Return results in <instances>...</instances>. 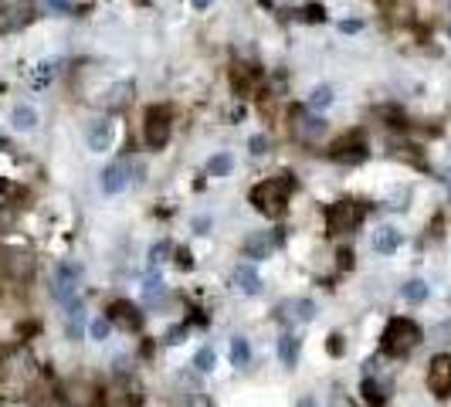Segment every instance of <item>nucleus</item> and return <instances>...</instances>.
<instances>
[{
	"label": "nucleus",
	"mask_w": 451,
	"mask_h": 407,
	"mask_svg": "<svg viewBox=\"0 0 451 407\" xmlns=\"http://www.w3.org/2000/svg\"><path fill=\"white\" fill-rule=\"evenodd\" d=\"M299 407H316V401H312V397H302V401H299Z\"/></svg>",
	"instance_id": "4c0bfd02"
},
{
	"label": "nucleus",
	"mask_w": 451,
	"mask_h": 407,
	"mask_svg": "<svg viewBox=\"0 0 451 407\" xmlns=\"http://www.w3.org/2000/svg\"><path fill=\"white\" fill-rule=\"evenodd\" d=\"M126 184H129V177H126L123 163H112V167L102 170V190H106V194H123Z\"/></svg>",
	"instance_id": "ddd939ff"
},
{
	"label": "nucleus",
	"mask_w": 451,
	"mask_h": 407,
	"mask_svg": "<svg viewBox=\"0 0 451 407\" xmlns=\"http://www.w3.org/2000/svg\"><path fill=\"white\" fill-rule=\"evenodd\" d=\"M41 4H45L48 11H55V14H68V11H72L68 0H41Z\"/></svg>",
	"instance_id": "2f4dec72"
},
{
	"label": "nucleus",
	"mask_w": 451,
	"mask_h": 407,
	"mask_svg": "<svg viewBox=\"0 0 451 407\" xmlns=\"http://www.w3.org/2000/svg\"><path fill=\"white\" fill-rule=\"evenodd\" d=\"M170 133H173L170 106H150V109H146V123H143L146 146H150V150H163V146L170 143Z\"/></svg>",
	"instance_id": "20e7f679"
},
{
	"label": "nucleus",
	"mask_w": 451,
	"mask_h": 407,
	"mask_svg": "<svg viewBox=\"0 0 451 407\" xmlns=\"http://www.w3.org/2000/svg\"><path fill=\"white\" fill-rule=\"evenodd\" d=\"M428 391L435 394L438 401L451 397V353H438L428 363Z\"/></svg>",
	"instance_id": "423d86ee"
},
{
	"label": "nucleus",
	"mask_w": 451,
	"mask_h": 407,
	"mask_svg": "<svg viewBox=\"0 0 451 407\" xmlns=\"http://www.w3.org/2000/svg\"><path fill=\"white\" fill-rule=\"evenodd\" d=\"M170 251H173V245H170V241H160V245H156V248L150 251V262H153V265H156V262H163V258H167Z\"/></svg>",
	"instance_id": "7c9ffc66"
},
{
	"label": "nucleus",
	"mask_w": 451,
	"mask_h": 407,
	"mask_svg": "<svg viewBox=\"0 0 451 407\" xmlns=\"http://www.w3.org/2000/svg\"><path fill=\"white\" fill-rule=\"evenodd\" d=\"M401 296H404L407 302H424V299H428V285L421 282V279H411V282H404Z\"/></svg>",
	"instance_id": "5701e85b"
},
{
	"label": "nucleus",
	"mask_w": 451,
	"mask_h": 407,
	"mask_svg": "<svg viewBox=\"0 0 451 407\" xmlns=\"http://www.w3.org/2000/svg\"><path fill=\"white\" fill-rule=\"evenodd\" d=\"M401 248V231L397 228H380L374 235V251L377 255H394Z\"/></svg>",
	"instance_id": "4468645a"
},
{
	"label": "nucleus",
	"mask_w": 451,
	"mask_h": 407,
	"mask_svg": "<svg viewBox=\"0 0 451 407\" xmlns=\"http://www.w3.org/2000/svg\"><path fill=\"white\" fill-rule=\"evenodd\" d=\"M109 143H112V123L109 119H99L89 129V146H92L95 153H102V150H109Z\"/></svg>",
	"instance_id": "2eb2a0df"
},
{
	"label": "nucleus",
	"mask_w": 451,
	"mask_h": 407,
	"mask_svg": "<svg viewBox=\"0 0 451 407\" xmlns=\"http://www.w3.org/2000/svg\"><path fill=\"white\" fill-rule=\"evenodd\" d=\"M177 265L180 268H194V255L187 248H177Z\"/></svg>",
	"instance_id": "473e14b6"
},
{
	"label": "nucleus",
	"mask_w": 451,
	"mask_h": 407,
	"mask_svg": "<svg viewBox=\"0 0 451 407\" xmlns=\"http://www.w3.org/2000/svg\"><path fill=\"white\" fill-rule=\"evenodd\" d=\"M214 363H218V357H214V350H211V346H204L201 353L194 357V367H197L201 374H211V370H214Z\"/></svg>",
	"instance_id": "a878e982"
},
{
	"label": "nucleus",
	"mask_w": 451,
	"mask_h": 407,
	"mask_svg": "<svg viewBox=\"0 0 451 407\" xmlns=\"http://www.w3.org/2000/svg\"><path fill=\"white\" fill-rule=\"evenodd\" d=\"M275 248H279V235L275 231H258V235L245 238V245H241V251L248 258H268Z\"/></svg>",
	"instance_id": "9d476101"
},
{
	"label": "nucleus",
	"mask_w": 451,
	"mask_h": 407,
	"mask_svg": "<svg viewBox=\"0 0 451 407\" xmlns=\"http://www.w3.org/2000/svg\"><path fill=\"white\" fill-rule=\"evenodd\" d=\"M133 92H136L133 82H116V85L109 89V95H106V106H109V109H123L126 102L133 99Z\"/></svg>",
	"instance_id": "aec40b11"
},
{
	"label": "nucleus",
	"mask_w": 451,
	"mask_h": 407,
	"mask_svg": "<svg viewBox=\"0 0 451 407\" xmlns=\"http://www.w3.org/2000/svg\"><path fill=\"white\" fill-rule=\"evenodd\" d=\"M309 106L312 109H329V106H333V89H329V85H316L309 95Z\"/></svg>",
	"instance_id": "b1692460"
},
{
	"label": "nucleus",
	"mask_w": 451,
	"mask_h": 407,
	"mask_svg": "<svg viewBox=\"0 0 451 407\" xmlns=\"http://www.w3.org/2000/svg\"><path fill=\"white\" fill-rule=\"evenodd\" d=\"M292 187H296L292 173H279V177H268L262 184H255V190H251L255 211L265 218H282L289 207V197H292Z\"/></svg>",
	"instance_id": "f257e3e1"
},
{
	"label": "nucleus",
	"mask_w": 451,
	"mask_h": 407,
	"mask_svg": "<svg viewBox=\"0 0 451 407\" xmlns=\"http://www.w3.org/2000/svg\"><path fill=\"white\" fill-rule=\"evenodd\" d=\"M418 343H421V326L414 319H390L387 329H384V336H380V350H384L387 357H394V360L407 357Z\"/></svg>",
	"instance_id": "f03ea898"
},
{
	"label": "nucleus",
	"mask_w": 451,
	"mask_h": 407,
	"mask_svg": "<svg viewBox=\"0 0 451 407\" xmlns=\"http://www.w3.org/2000/svg\"><path fill=\"white\" fill-rule=\"evenodd\" d=\"M31 11L24 4H14V0H4L0 4V34H14L21 31L24 24H31Z\"/></svg>",
	"instance_id": "0eeeda50"
},
{
	"label": "nucleus",
	"mask_w": 451,
	"mask_h": 407,
	"mask_svg": "<svg viewBox=\"0 0 451 407\" xmlns=\"http://www.w3.org/2000/svg\"><path fill=\"white\" fill-rule=\"evenodd\" d=\"M11 123H14V129H24V133H31L34 126H38V109L34 106H14V112H11Z\"/></svg>",
	"instance_id": "6ab92c4d"
},
{
	"label": "nucleus",
	"mask_w": 451,
	"mask_h": 407,
	"mask_svg": "<svg viewBox=\"0 0 451 407\" xmlns=\"http://www.w3.org/2000/svg\"><path fill=\"white\" fill-rule=\"evenodd\" d=\"M299 353H302V343H299V336H292V333H285L279 340V357L285 367H296L299 363Z\"/></svg>",
	"instance_id": "f3484780"
},
{
	"label": "nucleus",
	"mask_w": 451,
	"mask_h": 407,
	"mask_svg": "<svg viewBox=\"0 0 451 407\" xmlns=\"http://www.w3.org/2000/svg\"><path fill=\"white\" fill-rule=\"evenodd\" d=\"M99 401H102V394H95L85 380H72L65 387V404L68 407H95Z\"/></svg>",
	"instance_id": "9b49d317"
},
{
	"label": "nucleus",
	"mask_w": 451,
	"mask_h": 407,
	"mask_svg": "<svg viewBox=\"0 0 451 407\" xmlns=\"http://www.w3.org/2000/svg\"><path fill=\"white\" fill-rule=\"evenodd\" d=\"M190 4H194V7H207L211 0H190Z\"/></svg>",
	"instance_id": "58836bf2"
},
{
	"label": "nucleus",
	"mask_w": 451,
	"mask_h": 407,
	"mask_svg": "<svg viewBox=\"0 0 451 407\" xmlns=\"http://www.w3.org/2000/svg\"><path fill=\"white\" fill-rule=\"evenodd\" d=\"M0 150H11V143L4 140V136H0Z\"/></svg>",
	"instance_id": "ea45409f"
},
{
	"label": "nucleus",
	"mask_w": 451,
	"mask_h": 407,
	"mask_svg": "<svg viewBox=\"0 0 451 407\" xmlns=\"http://www.w3.org/2000/svg\"><path fill=\"white\" fill-rule=\"evenodd\" d=\"M448 38H451V28H448Z\"/></svg>",
	"instance_id": "79ce46f5"
},
{
	"label": "nucleus",
	"mask_w": 451,
	"mask_h": 407,
	"mask_svg": "<svg viewBox=\"0 0 451 407\" xmlns=\"http://www.w3.org/2000/svg\"><path fill=\"white\" fill-rule=\"evenodd\" d=\"M248 150H251V157H265L268 153V136H251Z\"/></svg>",
	"instance_id": "c756f323"
},
{
	"label": "nucleus",
	"mask_w": 451,
	"mask_h": 407,
	"mask_svg": "<svg viewBox=\"0 0 451 407\" xmlns=\"http://www.w3.org/2000/svg\"><path fill=\"white\" fill-rule=\"evenodd\" d=\"M326 133V123L323 119H309V116H296V136L299 140H316Z\"/></svg>",
	"instance_id": "a211bd4d"
},
{
	"label": "nucleus",
	"mask_w": 451,
	"mask_h": 407,
	"mask_svg": "<svg viewBox=\"0 0 451 407\" xmlns=\"http://www.w3.org/2000/svg\"><path fill=\"white\" fill-rule=\"evenodd\" d=\"M109 329H112V323L106 319V316H99V319L92 323V340H106V336H109Z\"/></svg>",
	"instance_id": "cd10ccee"
},
{
	"label": "nucleus",
	"mask_w": 451,
	"mask_h": 407,
	"mask_svg": "<svg viewBox=\"0 0 451 407\" xmlns=\"http://www.w3.org/2000/svg\"><path fill=\"white\" fill-rule=\"evenodd\" d=\"M363 218H367V207L360 201H336L326 211V228L329 235H350L363 224Z\"/></svg>",
	"instance_id": "7ed1b4c3"
},
{
	"label": "nucleus",
	"mask_w": 451,
	"mask_h": 407,
	"mask_svg": "<svg viewBox=\"0 0 451 407\" xmlns=\"http://www.w3.org/2000/svg\"><path fill=\"white\" fill-rule=\"evenodd\" d=\"M306 21H326V11L312 4V7H306Z\"/></svg>",
	"instance_id": "72a5a7b5"
},
{
	"label": "nucleus",
	"mask_w": 451,
	"mask_h": 407,
	"mask_svg": "<svg viewBox=\"0 0 451 407\" xmlns=\"http://www.w3.org/2000/svg\"><path fill=\"white\" fill-rule=\"evenodd\" d=\"M231 363L238 367V370L251 363V343L245 340V336H234L231 340Z\"/></svg>",
	"instance_id": "412c9836"
},
{
	"label": "nucleus",
	"mask_w": 451,
	"mask_h": 407,
	"mask_svg": "<svg viewBox=\"0 0 451 407\" xmlns=\"http://www.w3.org/2000/svg\"><path fill=\"white\" fill-rule=\"evenodd\" d=\"M340 265H353V251H340Z\"/></svg>",
	"instance_id": "c9c22d12"
},
{
	"label": "nucleus",
	"mask_w": 451,
	"mask_h": 407,
	"mask_svg": "<svg viewBox=\"0 0 451 407\" xmlns=\"http://www.w3.org/2000/svg\"><path fill=\"white\" fill-rule=\"evenodd\" d=\"M102 407H136V394H133V380L116 377L109 391L102 394Z\"/></svg>",
	"instance_id": "1a4fd4ad"
},
{
	"label": "nucleus",
	"mask_w": 451,
	"mask_h": 407,
	"mask_svg": "<svg viewBox=\"0 0 451 407\" xmlns=\"http://www.w3.org/2000/svg\"><path fill=\"white\" fill-rule=\"evenodd\" d=\"M234 282H238V289L241 292H248V296H258V289H262V279H258V272L251 265H238V272H234Z\"/></svg>",
	"instance_id": "dca6fc26"
},
{
	"label": "nucleus",
	"mask_w": 451,
	"mask_h": 407,
	"mask_svg": "<svg viewBox=\"0 0 451 407\" xmlns=\"http://www.w3.org/2000/svg\"><path fill=\"white\" fill-rule=\"evenodd\" d=\"M360 28H363V21H343V24H340L343 34H357Z\"/></svg>",
	"instance_id": "f704fd0d"
},
{
	"label": "nucleus",
	"mask_w": 451,
	"mask_h": 407,
	"mask_svg": "<svg viewBox=\"0 0 451 407\" xmlns=\"http://www.w3.org/2000/svg\"><path fill=\"white\" fill-rule=\"evenodd\" d=\"M156 296H163V279L150 275V279H146V299H150V302H156Z\"/></svg>",
	"instance_id": "c85d7f7f"
},
{
	"label": "nucleus",
	"mask_w": 451,
	"mask_h": 407,
	"mask_svg": "<svg viewBox=\"0 0 451 407\" xmlns=\"http://www.w3.org/2000/svg\"><path fill=\"white\" fill-rule=\"evenodd\" d=\"M78 279H82V268L75 265H58L55 272V285H51V296L62 302L65 309H78Z\"/></svg>",
	"instance_id": "39448f33"
},
{
	"label": "nucleus",
	"mask_w": 451,
	"mask_h": 407,
	"mask_svg": "<svg viewBox=\"0 0 451 407\" xmlns=\"http://www.w3.org/2000/svg\"><path fill=\"white\" fill-rule=\"evenodd\" d=\"M207 224H211V221H207V218H197V224H194V228H197L201 235H207Z\"/></svg>",
	"instance_id": "e433bc0d"
},
{
	"label": "nucleus",
	"mask_w": 451,
	"mask_h": 407,
	"mask_svg": "<svg viewBox=\"0 0 451 407\" xmlns=\"http://www.w3.org/2000/svg\"><path fill=\"white\" fill-rule=\"evenodd\" d=\"M329 157L340 160V163H363L367 160V143H363V136L360 133H353V136H343L333 150H329Z\"/></svg>",
	"instance_id": "6e6552de"
},
{
	"label": "nucleus",
	"mask_w": 451,
	"mask_h": 407,
	"mask_svg": "<svg viewBox=\"0 0 451 407\" xmlns=\"http://www.w3.org/2000/svg\"><path fill=\"white\" fill-rule=\"evenodd\" d=\"M292 316H299L302 323H309L312 316H316V306H312L309 299H296V302H292Z\"/></svg>",
	"instance_id": "bb28decb"
},
{
	"label": "nucleus",
	"mask_w": 451,
	"mask_h": 407,
	"mask_svg": "<svg viewBox=\"0 0 451 407\" xmlns=\"http://www.w3.org/2000/svg\"><path fill=\"white\" fill-rule=\"evenodd\" d=\"M231 167H234V160L228 157V153H218V157L207 163V173H211V177H228V173H231Z\"/></svg>",
	"instance_id": "393cba45"
},
{
	"label": "nucleus",
	"mask_w": 451,
	"mask_h": 407,
	"mask_svg": "<svg viewBox=\"0 0 451 407\" xmlns=\"http://www.w3.org/2000/svg\"><path fill=\"white\" fill-rule=\"evenodd\" d=\"M109 323H119L123 329H140L143 326V313L133 306V302L119 299V302H112V306H109Z\"/></svg>",
	"instance_id": "f8f14e48"
},
{
	"label": "nucleus",
	"mask_w": 451,
	"mask_h": 407,
	"mask_svg": "<svg viewBox=\"0 0 451 407\" xmlns=\"http://www.w3.org/2000/svg\"><path fill=\"white\" fill-rule=\"evenodd\" d=\"M360 391H363V401H367L370 407H380L384 401H387V394H384V387H380L377 380H370V377L363 380V387H360Z\"/></svg>",
	"instance_id": "4be33fe9"
},
{
	"label": "nucleus",
	"mask_w": 451,
	"mask_h": 407,
	"mask_svg": "<svg viewBox=\"0 0 451 407\" xmlns=\"http://www.w3.org/2000/svg\"><path fill=\"white\" fill-rule=\"evenodd\" d=\"M445 180H448V184H451V173H448V177H445Z\"/></svg>",
	"instance_id": "a19ab883"
}]
</instances>
